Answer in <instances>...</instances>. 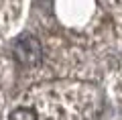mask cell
<instances>
[{"mask_svg":"<svg viewBox=\"0 0 122 120\" xmlns=\"http://www.w3.org/2000/svg\"><path fill=\"white\" fill-rule=\"evenodd\" d=\"M12 57L22 67H35L43 61V45L30 33H25L12 43Z\"/></svg>","mask_w":122,"mask_h":120,"instance_id":"cell-1","label":"cell"},{"mask_svg":"<svg viewBox=\"0 0 122 120\" xmlns=\"http://www.w3.org/2000/svg\"><path fill=\"white\" fill-rule=\"evenodd\" d=\"M20 118H25V120H37L39 118V114H37L33 108H16V110H12L10 112V120H20Z\"/></svg>","mask_w":122,"mask_h":120,"instance_id":"cell-2","label":"cell"}]
</instances>
